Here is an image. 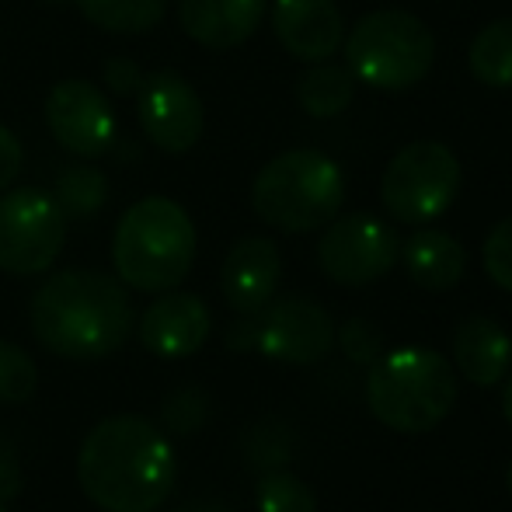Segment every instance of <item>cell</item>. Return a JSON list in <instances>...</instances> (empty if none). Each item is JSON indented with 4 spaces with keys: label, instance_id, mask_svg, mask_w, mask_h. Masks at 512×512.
<instances>
[{
    "label": "cell",
    "instance_id": "cell-12",
    "mask_svg": "<svg viewBox=\"0 0 512 512\" xmlns=\"http://www.w3.org/2000/svg\"><path fill=\"white\" fill-rule=\"evenodd\" d=\"M46 122L53 140L77 157H102L115 143V112L105 91L88 81H60L46 98Z\"/></svg>",
    "mask_w": 512,
    "mask_h": 512
},
{
    "label": "cell",
    "instance_id": "cell-33",
    "mask_svg": "<svg viewBox=\"0 0 512 512\" xmlns=\"http://www.w3.org/2000/svg\"><path fill=\"white\" fill-rule=\"evenodd\" d=\"M178 512H230V509L220 506V502H189V506H182Z\"/></svg>",
    "mask_w": 512,
    "mask_h": 512
},
{
    "label": "cell",
    "instance_id": "cell-29",
    "mask_svg": "<svg viewBox=\"0 0 512 512\" xmlns=\"http://www.w3.org/2000/svg\"><path fill=\"white\" fill-rule=\"evenodd\" d=\"M105 84L112 95L129 98V95H140L143 88V70L136 60H126V56H115V60L105 63Z\"/></svg>",
    "mask_w": 512,
    "mask_h": 512
},
{
    "label": "cell",
    "instance_id": "cell-11",
    "mask_svg": "<svg viewBox=\"0 0 512 512\" xmlns=\"http://www.w3.org/2000/svg\"><path fill=\"white\" fill-rule=\"evenodd\" d=\"M136 108H140L143 136L164 154H185L203 136V98L175 70L143 77Z\"/></svg>",
    "mask_w": 512,
    "mask_h": 512
},
{
    "label": "cell",
    "instance_id": "cell-1",
    "mask_svg": "<svg viewBox=\"0 0 512 512\" xmlns=\"http://www.w3.org/2000/svg\"><path fill=\"white\" fill-rule=\"evenodd\" d=\"M175 446L143 415H112L84 436L77 481L105 512H157L175 488Z\"/></svg>",
    "mask_w": 512,
    "mask_h": 512
},
{
    "label": "cell",
    "instance_id": "cell-10",
    "mask_svg": "<svg viewBox=\"0 0 512 512\" xmlns=\"http://www.w3.org/2000/svg\"><path fill=\"white\" fill-rule=\"evenodd\" d=\"M335 345L331 314L310 297H283L258 310V352L276 363H321Z\"/></svg>",
    "mask_w": 512,
    "mask_h": 512
},
{
    "label": "cell",
    "instance_id": "cell-8",
    "mask_svg": "<svg viewBox=\"0 0 512 512\" xmlns=\"http://www.w3.org/2000/svg\"><path fill=\"white\" fill-rule=\"evenodd\" d=\"M67 237V216L53 192L14 189L0 199V269L11 276H39L53 269Z\"/></svg>",
    "mask_w": 512,
    "mask_h": 512
},
{
    "label": "cell",
    "instance_id": "cell-3",
    "mask_svg": "<svg viewBox=\"0 0 512 512\" xmlns=\"http://www.w3.org/2000/svg\"><path fill=\"white\" fill-rule=\"evenodd\" d=\"M119 283L143 293H168L196 262V227L175 199L150 196L122 213L112 237Z\"/></svg>",
    "mask_w": 512,
    "mask_h": 512
},
{
    "label": "cell",
    "instance_id": "cell-7",
    "mask_svg": "<svg viewBox=\"0 0 512 512\" xmlns=\"http://www.w3.org/2000/svg\"><path fill=\"white\" fill-rule=\"evenodd\" d=\"M464 182L460 161L446 143L418 140L391 157L380 178V203L398 223H422L443 216L453 206Z\"/></svg>",
    "mask_w": 512,
    "mask_h": 512
},
{
    "label": "cell",
    "instance_id": "cell-31",
    "mask_svg": "<svg viewBox=\"0 0 512 512\" xmlns=\"http://www.w3.org/2000/svg\"><path fill=\"white\" fill-rule=\"evenodd\" d=\"M21 492V467L11 439L0 432V499H14Z\"/></svg>",
    "mask_w": 512,
    "mask_h": 512
},
{
    "label": "cell",
    "instance_id": "cell-21",
    "mask_svg": "<svg viewBox=\"0 0 512 512\" xmlns=\"http://www.w3.org/2000/svg\"><path fill=\"white\" fill-rule=\"evenodd\" d=\"M467 63H471V74L485 88H512V18H499L481 28L471 42Z\"/></svg>",
    "mask_w": 512,
    "mask_h": 512
},
{
    "label": "cell",
    "instance_id": "cell-9",
    "mask_svg": "<svg viewBox=\"0 0 512 512\" xmlns=\"http://www.w3.org/2000/svg\"><path fill=\"white\" fill-rule=\"evenodd\" d=\"M401 258V237L370 213L331 220L317 241V262L338 286H366L387 276Z\"/></svg>",
    "mask_w": 512,
    "mask_h": 512
},
{
    "label": "cell",
    "instance_id": "cell-22",
    "mask_svg": "<svg viewBox=\"0 0 512 512\" xmlns=\"http://www.w3.org/2000/svg\"><path fill=\"white\" fill-rule=\"evenodd\" d=\"M53 199L67 220H88V216H95L98 209L105 206L108 178L98 168L74 164V168H67L60 178H56Z\"/></svg>",
    "mask_w": 512,
    "mask_h": 512
},
{
    "label": "cell",
    "instance_id": "cell-18",
    "mask_svg": "<svg viewBox=\"0 0 512 512\" xmlns=\"http://www.w3.org/2000/svg\"><path fill=\"white\" fill-rule=\"evenodd\" d=\"M408 276L415 279L422 290L446 293L464 279L467 272V251L457 237L443 234V230H415L408 244L401 248Z\"/></svg>",
    "mask_w": 512,
    "mask_h": 512
},
{
    "label": "cell",
    "instance_id": "cell-30",
    "mask_svg": "<svg viewBox=\"0 0 512 512\" xmlns=\"http://www.w3.org/2000/svg\"><path fill=\"white\" fill-rule=\"evenodd\" d=\"M21 164H25V150H21L18 136L7 126H0V192L21 175Z\"/></svg>",
    "mask_w": 512,
    "mask_h": 512
},
{
    "label": "cell",
    "instance_id": "cell-34",
    "mask_svg": "<svg viewBox=\"0 0 512 512\" xmlns=\"http://www.w3.org/2000/svg\"><path fill=\"white\" fill-rule=\"evenodd\" d=\"M502 411H506V418L512 422V380L506 384V391H502Z\"/></svg>",
    "mask_w": 512,
    "mask_h": 512
},
{
    "label": "cell",
    "instance_id": "cell-4",
    "mask_svg": "<svg viewBox=\"0 0 512 512\" xmlns=\"http://www.w3.org/2000/svg\"><path fill=\"white\" fill-rule=\"evenodd\" d=\"M460 380L439 352L405 345L380 356L370 370L366 401L370 411L394 432H432L457 405Z\"/></svg>",
    "mask_w": 512,
    "mask_h": 512
},
{
    "label": "cell",
    "instance_id": "cell-28",
    "mask_svg": "<svg viewBox=\"0 0 512 512\" xmlns=\"http://www.w3.org/2000/svg\"><path fill=\"white\" fill-rule=\"evenodd\" d=\"M244 450H248V460L255 467H279L290 457V439L279 425H258L244 439Z\"/></svg>",
    "mask_w": 512,
    "mask_h": 512
},
{
    "label": "cell",
    "instance_id": "cell-25",
    "mask_svg": "<svg viewBox=\"0 0 512 512\" xmlns=\"http://www.w3.org/2000/svg\"><path fill=\"white\" fill-rule=\"evenodd\" d=\"M209 415V398L199 387H182V391L168 394L161 405V422L175 436H192Z\"/></svg>",
    "mask_w": 512,
    "mask_h": 512
},
{
    "label": "cell",
    "instance_id": "cell-5",
    "mask_svg": "<svg viewBox=\"0 0 512 512\" xmlns=\"http://www.w3.org/2000/svg\"><path fill=\"white\" fill-rule=\"evenodd\" d=\"M345 199V178L321 150H286L258 171L251 206L269 227L286 234H310L328 227Z\"/></svg>",
    "mask_w": 512,
    "mask_h": 512
},
{
    "label": "cell",
    "instance_id": "cell-19",
    "mask_svg": "<svg viewBox=\"0 0 512 512\" xmlns=\"http://www.w3.org/2000/svg\"><path fill=\"white\" fill-rule=\"evenodd\" d=\"M352 95H356V77L349 74V67H338V63H314L297 81V102L314 119L342 115L352 105Z\"/></svg>",
    "mask_w": 512,
    "mask_h": 512
},
{
    "label": "cell",
    "instance_id": "cell-26",
    "mask_svg": "<svg viewBox=\"0 0 512 512\" xmlns=\"http://www.w3.org/2000/svg\"><path fill=\"white\" fill-rule=\"evenodd\" d=\"M335 338H338V345H342V352L356 366H373L384 356V335H380L366 317H349Z\"/></svg>",
    "mask_w": 512,
    "mask_h": 512
},
{
    "label": "cell",
    "instance_id": "cell-32",
    "mask_svg": "<svg viewBox=\"0 0 512 512\" xmlns=\"http://www.w3.org/2000/svg\"><path fill=\"white\" fill-rule=\"evenodd\" d=\"M227 349L230 352H255L258 349V314H241L227 328Z\"/></svg>",
    "mask_w": 512,
    "mask_h": 512
},
{
    "label": "cell",
    "instance_id": "cell-36",
    "mask_svg": "<svg viewBox=\"0 0 512 512\" xmlns=\"http://www.w3.org/2000/svg\"><path fill=\"white\" fill-rule=\"evenodd\" d=\"M0 512H7V509H4V502H0Z\"/></svg>",
    "mask_w": 512,
    "mask_h": 512
},
{
    "label": "cell",
    "instance_id": "cell-20",
    "mask_svg": "<svg viewBox=\"0 0 512 512\" xmlns=\"http://www.w3.org/2000/svg\"><path fill=\"white\" fill-rule=\"evenodd\" d=\"M81 14L112 35H143L161 25L168 0H74Z\"/></svg>",
    "mask_w": 512,
    "mask_h": 512
},
{
    "label": "cell",
    "instance_id": "cell-35",
    "mask_svg": "<svg viewBox=\"0 0 512 512\" xmlns=\"http://www.w3.org/2000/svg\"><path fill=\"white\" fill-rule=\"evenodd\" d=\"M509 492H512V467H509Z\"/></svg>",
    "mask_w": 512,
    "mask_h": 512
},
{
    "label": "cell",
    "instance_id": "cell-14",
    "mask_svg": "<svg viewBox=\"0 0 512 512\" xmlns=\"http://www.w3.org/2000/svg\"><path fill=\"white\" fill-rule=\"evenodd\" d=\"M272 32L290 56L321 63L338 53L345 39V21L335 0H276Z\"/></svg>",
    "mask_w": 512,
    "mask_h": 512
},
{
    "label": "cell",
    "instance_id": "cell-24",
    "mask_svg": "<svg viewBox=\"0 0 512 512\" xmlns=\"http://www.w3.org/2000/svg\"><path fill=\"white\" fill-rule=\"evenodd\" d=\"M258 512H317V499L300 478L272 471L258 481Z\"/></svg>",
    "mask_w": 512,
    "mask_h": 512
},
{
    "label": "cell",
    "instance_id": "cell-17",
    "mask_svg": "<svg viewBox=\"0 0 512 512\" xmlns=\"http://www.w3.org/2000/svg\"><path fill=\"white\" fill-rule=\"evenodd\" d=\"M453 359L464 380H471L474 387H495L499 380H506L512 366V338L499 321L474 314L457 324Z\"/></svg>",
    "mask_w": 512,
    "mask_h": 512
},
{
    "label": "cell",
    "instance_id": "cell-23",
    "mask_svg": "<svg viewBox=\"0 0 512 512\" xmlns=\"http://www.w3.org/2000/svg\"><path fill=\"white\" fill-rule=\"evenodd\" d=\"M35 363L21 345L0 338V405H25L35 394Z\"/></svg>",
    "mask_w": 512,
    "mask_h": 512
},
{
    "label": "cell",
    "instance_id": "cell-37",
    "mask_svg": "<svg viewBox=\"0 0 512 512\" xmlns=\"http://www.w3.org/2000/svg\"><path fill=\"white\" fill-rule=\"evenodd\" d=\"M53 4H63V0H53Z\"/></svg>",
    "mask_w": 512,
    "mask_h": 512
},
{
    "label": "cell",
    "instance_id": "cell-15",
    "mask_svg": "<svg viewBox=\"0 0 512 512\" xmlns=\"http://www.w3.org/2000/svg\"><path fill=\"white\" fill-rule=\"evenodd\" d=\"M279 276H283V258L276 244L269 237H241L223 258V300L237 314H258L276 297Z\"/></svg>",
    "mask_w": 512,
    "mask_h": 512
},
{
    "label": "cell",
    "instance_id": "cell-2",
    "mask_svg": "<svg viewBox=\"0 0 512 512\" xmlns=\"http://www.w3.org/2000/svg\"><path fill=\"white\" fill-rule=\"evenodd\" d=\"M28 317L42 349L63 359H105L133 331L126 286L95 269H67L46 279Z\"/></svg>",
    "mask_w": 512,
    "mask_h": 512
},
{
    "label": "cell",
    "instance_id": "cell-6",
    "mask_svg": "<svg viewBox=\"0 0 512 512\" xmlns=\"http://www.w3.org/2000/svg\"><path fill=\"white\" fill-rule=\"evenodd\" d=\"M349 74L377 91H405L425 81L436 63V35L422 18L398 7L370 11L345 42Z\"/></svg>",
    "mask_w": 512,
    "mask_h": 512
},
{
    "label": "cell",
    "instance_id": "cell-13",
    "mask_svg": "<svg viewBox=\"0 0 512 512\" xmlns=\"http://www.w3.org/2000/svg\"><path fill=\"white\" fill-rule=\"evenodd\" d=\"M209 328H213V317L196 293L168 290L143 310L140 342L161 359H185L203 349Z\"/></svg>",
    "mask_w": 512,
    "mask_h": 512
},
{
    "label": "cell",
    "instance_id": "cell-27",
    "mask_svg": "<svg viewBox=\"0 0 512 512\" xmlns=\"http://www.w3.org/2000/svg\"><path fill=\"white\" fill-rule=\"evenodd\" d=\"M485 272L492 276L495 286L512 293V216L495 223L492 234L485 237Z\"/></svg>",
    "mask_w": 512,
    "mask_h": 512
},
{
    "label": "cell",
    "instance_id": "cell-16",
    "mask_svg": "<svg viewBox=\"0 0 512 512\" xmlns=\"http://www.w3.org/2000/svg\"><path fill=\"white\" fill-rule=\"evenodd\" d=\"M269 0H178L182 28L209 49L248 42L265 18Z\"/></svg>",
    "mask_w": 512,
    "mask_h": 512
}]
</instances>
